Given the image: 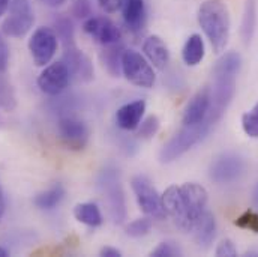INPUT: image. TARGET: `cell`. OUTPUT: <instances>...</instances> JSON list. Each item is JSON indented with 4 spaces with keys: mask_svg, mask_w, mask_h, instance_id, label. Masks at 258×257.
<instances>
[{
    "mask_svg": "<svg viewBox=\"0 0 258 257\" xmlns=\"http://www.w3.org/2000/svg\"><path fill=\"white\" fill-rule=\"evenodd\" d=\"M57 132L60 141L71 150H83L89 141L87 125L75 116L60 118L57 124Z\"/></svg>",
    "mask_w": 258,
    "mask_h": 257,
    "instance_id": "4fadbf2b",
    "label": "cell"
},
{
    "mask_svg": "<svg viewBox=\"0 0 258 257\" xmlns=\"http://www.w3.org/2000/svg\"><path fill=\"white\" fill-rule=\"evenodd\" d=\"M144 112H146L144 99H137V101L128 102L116 112V124L120 129L134 131L138 128L140 122L143 121Z\"/></svg>",
    "mask_w": 258,
    "mask_h": 257,
    "instance_id": "e0dca14e",
    "label": "cell"
},
{
    "mask_svg": "<svg viewBox=\"0 0 258 257\" xmlns=\"http://www.w3.org/2000/svg\"><path fill=\"white\" fill-rule=\"evenodd\" d=\"M198 24L209 39L213 52H224L228 44L231 30L230 12L227 5L222 0L203 2L198 9Z\"/></svg>",
    "mask_w": 258,
    "mask_h": 257,
    "instance_id": "3957f363",
    "label": "cell"
},
{
    "mask_svg": "<svg viewBox=\"0 0 258 257\" xmlns=\"http://www.w3.org/2000/svg\"><path fill=\"white\" fill-rule=\"evenodd\" d=\"M152 229V220L150 217H144V218H138L132 223H129L126 226V235L131 238H143L146 235H149Z\"/></svg>",
    "mask_w": 258,
    "mask_h": 257,
    "instance_id": "83f0119b",
    "label": "cell"
},
{
    "mask_svg": "<svg viewBox=\"0 0 258 257\" xmlns=\"http://www.w3.org/2000/svg\"><path fill=\"white\" fill-rule=\"evenodd\" d=\"M72 14L77 18H89V17H92V5H90V0H74Z\"/></svg>",
    "mask_w": 258,
    "mask_h": 257,
    "instance_id": "1f68e13d",
    "label": "cell"
},
{
    "mask_svg": "<svg viewBox=\"0 0 258 257\" xmlns=\"http://www.w3.org/2000/svg\"><path fill=\"white\" fill-rule=\"evenodd\" d=\"M210 110V89H200L188 102L183 112V125H195L207 121Z\"/></svg>",
    "mask_w": 258,
    "mask_h": 257,
    "instance_id": "9a60e30c",
    "label": "cell"
},
{
    "mask_svg": "<svg viewBox=\"0 0 258 257\" xmlns=\"http://www.w3.org/2000/svg\"><path fill=\"white\" fill-rule=\"evenodd\" d=\"M150 256L153 257H176L182 256V250L177 244L174 242H161L152 253Z\"/></svg>",
    "mask_w": 258,
    "mask_h": 257,
    "instance_id": "4dcf8cb0",
    "label": "cell"
},
{
    "mask_svg": "<svg viewBox=\"0 0 258 257\" xmlns=\"http://www.w3.org/2000/svg\"><path fill=\"white\" fill-rule=\"evenodd\" d=\"M74 217L89 227H99L104 221L102 214L95 203H78L74 208Z\"/></svg>",
    "mask_w": 258,
    "mask_h": 257,
    "instance_id": "7402d4cb",
    "label": "cell"
},
{
    "mask_svg": "<svg viewBox=\"0 0 258 257\" xmlns=\"http://www.w3.org/2000/svg\"><path fill=\"white\" fill-rule=\"evenodd\" d=\"M99 254L102 257H120L122 256V253L117 250V248H113V247H104L101 251H99Z\"/></svg>",
    "mask_w": 258,
    "mask_h": 257,
    "instance_id": "d590c367",
    "label": "cell"
},
{
    "mask_svg": "<svg viewBox=\"0 0 258 257\" xmlns=\"http://www.w3.org/2000/svg\"><path fill=\"white\" fill-rule=\"evenodd\" d=\"M98 3H99L101 9L105 11L107 14H114L122 6V0H98Z\"/></svg>",
    "mask_w": 258,
    "mask_h": 257,
    "instance_id": "e575fe53",
    "label": "cell"
},
{
    "mask_svg": "<svg viewBox=\"0 0 258 257\" xmlns=\"http://www.w3.org/2000/svg\"><path fill=\"white\" fill-rule=\"evenodd\" d=\"M213 128V125L209 121H204L201 124L195 125H183L179 129L161 149L159 160L161 163H173L182 155H185L192 146L200 143L209 131Z\"/></svg>",
    "mask_w": 258,
    "mask_h": 257,
    "instance_id": "277c9868",
    "label": "cell"
},
{
    "mask_svg": "<svg viewBox=\"0 0 258 257\" xmlns=\"http://www.w3.org/2000/svg\"><path fill=\"white\" fill-rule=\"evenodd\" d=\"M59 38L51 27H38L29 39V52L36 66H47L54 58Z\"/></svg>",
    "mask_w": 258,
    "mask_h": 257,
    "instance_id": "ba28073f",
    "label": "cell"
},
{
    "mask_svg": "<svg viewBox=\"0 0 258 257\" xmlns=\"http://www.w3.org/2000/svg\"><path fill=\"white\" fill-rule=\"evenodd\" d=\"M98 185L107 198L113 221L119 224L123 223V220L126 218V203L119 170L114 167H105L98 178Z\"/></svg>",
    "mask_w": 258,
    "mask_h": 257,
    "instance_id": "5b68a950",
    "label": "cell"
},
{
    "mask_svg": "<svg viewBox=\"0 0 258 257\" xmlns=\"http://www.w3.org/2000/svg\"><path fill=\"white\" fill-rule=\"evenodd\" d=\"M234 224L239 227V229H243V230H249V232H254L258 235V212L252 211V209H248L245 211L243 214H240Z\"/></svg>",
    "mask_w": 258,
    "mask_h": 257,
    "instance_id": "f1b7e54d",
    "label": "cell"
},
{
    "mask_svg": "<svg viewBox=\"0 0 258 257\" xmlns=\"http://www.w3.org/2000/svg\"><path fill=\"white\" fill-rule=\"evenodd\" d=\"M120 11L126 27L132 33L143 32L147 20L146 0H122Z\"/></svg>",
    "mask_w": 258,
    "mask_h": 257,
    "instance_id": "2e32d148",
    "label": "cell"
},
{
    "mask_svg": "<svg viewBox=\"0 0 258 257\" xmlns=\"http://www.w3.org/2000/svg\"><path fill=\"white\" fill-rule=\"evenodd\" d=\"M182 59L188 66H195L204 59V41L201 35L194 33L186 39L182 48Z\"/></svg>",
    "mask_w": 258,
    "mask_h": 257,
    "instance_id": "44dd1931",
    "label": "cell"
},
{
    "mask_svg": "<svg viewBox=\"0 0 258 257\" xmlns=\"http://www.w3.org/2000/svg\"><path fill=\"white\" fill-rule=\"evenodd\" d=\"M8 256H9L8 250H5L3 247H0V257H8Z\"/></svg>",
    "mask_w": 258,
    "mask_h": 257,
    "instance_id": "60d3db41",
    "label": "cell"
},
{
    "mask_svg": "<svg viewBox=\"0 0 258 257\" xmlns=\"http://www.w3.org/2000/svg\"><path fill=\"white\" fill-rule=\"evenodd\" d=\"M122 74L129 83L140 87L155 84V72L150 64L135 50H125L122 56Z\"/></svg>",
    "mask_w": 258,
    "mask_h": 257,
    "instance_id": "9c48e42d",
    "label": "cell"
},
{
    "mask_svg": "<svg viewBox=\"0 0 258 257\" xmlns=\"http://www.w3.org/2000/svg\"><path fill=\"white\" fill-rule=\"evenodd\" d=\"M64 198V188L62 185H54L42 193L36 194L35 198H33V203L36 208L39 209H44V211H50V209H54L57 208L62 200Z\"/></svg>",
    "mask_w": 258,
    "mask_h": 257,
    "instance_id": "cb8c5ba5",
    "label": "cell"
},
{
    "mask_svg": "<svg viewBox=\"0 0 258 257\" xmlns=\"http://www.w3.org/2000/svg\"><path fill=\"white\" fill-rule=\"evenodd\" d=\"M242 128L245 134L251 138H258V102L252 107L251 112L243 113L242 116Z\"/></svg>",
    "mask_w": 258,
    "mask_h": 257,
    "instance_id": "4316f807",
    "label": "cell"
},
{
    "mask_svg": "<svg viewBox=\"0 0 258 257\" xmlns=\"http://www.w3.org/2000/svg\"><path fill=\"white\" fill-rule=\"evenodd\" d=\"M257 27V0H245L243 15L240 23V38L245 45H249Z\"/></svg>",
    "mask_w": 258,
    "mask_h": 257,
    "instance_id": "ffe728a7",
    "label": "cell"
},
{
    "mask_svg": "<svg viewBox=\"0 0 258 257\" xmlns=\"http://www.w3.org/2000/svg\"><path fill=\"white\" fill-rule=\"evenodd\" d=\"M71 81L68 66L60 61L47 65L38 77V87L48 96H59Z\"/></svg>",
    "mask_w": 258,
    "mask_h": 257,
    "instance_id": "7c38bea8",
    "label": "cell"
},
{
    "mask_svg": "<svg viewBox=\"0 0 258 257\" xmlns=\"http://www.w3.org/2000/svg\"><path fill=\"white\" fill-rule=\"evenodd\" d=\"M57 38L62 39L63 45H71L75 44L74 42V24L68 17H60L59 20H56V30Z\"/></svg>",
    "mask_w": 258,
    "mask_h": 257,
    "instance_id": "d4e9b609",
    "label": "cell"
},
{
    "mask_svg": "<svg viewBox=\"0 0 258 257\" xmlns=\"http://www.w3.org/2000/svg\"><path fill=\"white\" fill-rule=\"evenodd\" d=\"M242 66L237 52L225 53L213 68V86L210 89V110L207 121L215 127L225 115L236 93V77Z\"/></svg>",
    "mask_w": 258,
    "mask_h": 257,
    "instance_id": "7a4b0ae2",
    "label": "cell"
},
{
    "mask_svg": "<svg viewBox=\"0 0 258 257\" xmlns=\"http://www.w3.org/2000/svg\"><path fill=\"white\" fill-rule=\"evenodd\" d=\"M209 194L204 187L195 182H186L180 187L171 185L162 194V206L165 214L174 224L192 233L197 221L207 211Z\"/></svg>",
    "mask_w": 258,
    "mask_h": 257,
    "instance_id": "6da1fadb",
    "label": "cell"
},
{
    "mask_svg": "<svg viewBox=\"0 0 258 257\" xmlns=\"http://www.w3.org/2000/svg\"><path fill=\"white\" fill-rule=\"evenodd\" d=\"M48 6H51V8H59V6H62L63 3H66V0H44Z\"/></svg>",
    "mask_w": 258,
    "mask_h": 257,
    "instance_id": "74e56055",
    "label": "cell"
},
{
    "mask_svg": "<svg viewBox=\"0 0 258 257\" xmlns=\"http://www.w3.org/2000/svg\"><path fill=\"white\" fill-rule=\"evenodd\" d=\"M138 131H137V135L138 137H141V138H152L156 132H158V129H159V119L156 118V116H147L144 121H141L140 122V125H138Z\"/></svg>",
    "mask_w": 258,
    "mask_h": 257,
    "instance_id": "f546056e",
    "label": "cell"
},
{
    "mask_svg": "<svg viewBox=\"0 0 258 257\" xmlns=\"http://www.w3.org/2000/svg\"><path fill=\"white\" fill-rule=\"evenodd\" d=\"M15 104H17V99H15V92L12 86L9 84L6 78L0 75V109L12 110Z\"/></svg>",
    "mask_w": 258,
    "mask_h": 257,
    "instance_id": "484cf974",
    "label": "cell"
},
{
    "mask_svg": "<svg viewBox=\"0 0 258 257\" xmlns=\"http://www.w3.org/2000/svg\"><path fill=\"white\" fill-rule=\"evenodd\" d=\"M9 64V47L6 41L0 36V74H3Z\"/></svg>",
    "mask_w": 258,
    "mask_h": 257,
    "instance_id": "836d02e7",
    "label": "cell"
},
{
    "mask_svg": "<svg viewBox=\"0 0 258 257\" xmlns=\"http://www.w3.org/2000/svg\"><path fill=\"white\" fill-rule=\"evenodd\" d=\"M9 3H11V0H0V18L8 12Z\"/></svg>",
    "mask_w": 258,
    "mask_h": 257,
    "instance_id": "8d00e7d4",
    "label": "cell"
},
{
    "mask_svg": "<svg viewBox=\"0 0 258 257\" xmlns=\"http://www.w3.org/2000/svg\"><path fill=\"white\" fill-rule=\"evenodd\" d=\"M35 23V12L29 0H11L8 15L2 23V32L9 38L26 36Z\"/></svg>",
    "mask_w": 258,
    "mask_h": 257,
    "instance_id": "8992f818",
    "label": "cell"
},
{
    "mask_svg": "<svg viewBox=\"0 0 258 257\" xmlns=\"http://www.w3.org/2000/svg\"><path fill=\"white\" fill-rule=\"evenodd\" d=\"M125 48L120 45V42L113 44V45H105V50L101 55L102 64L105 69L110 72L113 77H119L122 74V56H123Z\"/></svg>",
    "mask_w": 258,
    "mask_h": 257,
    "instance_id": "603a6c76",
    "label": "cell"
},
{
    "mask_svg": "<svg viewBox=\"0 0 258 257\" xmlns=\"http://www.w3.org/2000/svg\"><path fill=\"white\" fill-rule=\"evenodd\" d=\"M215 254L219 257H236L237 256V248H236V245H234V242L231 239H224L216 247Z\"/></svg>",
    "mask_w": 258,
    "mask_h": 257,
    "instance_id": "d6a6232c",
    "label": "cell"
},
{
    "mask_svg": "<svg viewBox=\"0 0 258 257\" xmlns=\"http://www.w3.org/2000/svg\"><path fill=\"white\" fill-rule=\"evenodd\" d=\"M131 187L135 194L140 209L150 218L164 220L167 217L162 206V195L153 187L152 181L144 175H137L131 179Z\"/></svg>",
    "mask_w": 258,
    "mask_h": 257,
    "instance_id": "52a82bcc",
    "label": "cell"
},
{
    "mask_svg": "<svg viewBox=\"0 0 258 257\" xmlns=\"http://www.w3.org/2000/svg\"><path fill=\"white\" fill-rule=\"evenodd\" d=\"M5 212V195H3V190L0 187V217L3 215Z\"/></svg>",
    "mask_w": 258,
    "mask_h": 257,
    "instance_id": "f35d334b",
    "label": "cell"
},
{
    "mask_svg": "<svg viewBox=\"0 0 258 257\" xmlns=\"http://www.w3.org/2000/svg\"><path fill=\"white\" fill-rule=\"evenodd\" d=\"M83 30L87 36H90L95 42L101 44V45H113L120 42L122 39V30L119 29V26L107 18V17H89L84 20L83 23Z\"/></svg>",
    "mask_w": 258,
    "mask_h": 257,
    "instance_id": "8fae6325",
    "label": "cell"
},
{
    "mask_svg": "<svg viewBox=\"0 0 258 257\" xmlns=\"http://www.w3.org/2000/svg\"><path fill=\"white\" fill-rule=\"evenodd\" d=\"M192 233L195 242L203 248H207L213 242V239L216 236V220L210 211H206L201 215V218L197 221V224L194 227Z\"/></svg>",
    "mask_w": 258,
    "mask_h": 257,
    "instance_id": "d6986e66",
    "label": "cell"
},
{
    "mask_svg": "<svg viewBox=\"0 0 258 257\" xmlns=\"http://www.w3.org/2000/svg\"><path fill=\"white\" fill-rule=\"evenodd\" d=\"M245 172V161L236 153H221L218 155L209 169V176L215 184L227 185L237 179Z\"/></svg>",
    "mask_w": 258,
    "mask_h": 257,
    "instance_id": "30bf717a",
    "label": "cell"
},
{
    "mask_svg": "<svg viewBox=\"0 0 258 257\" xmlns=\"http://www.w3.org/2000/svg\"><path fill=\"white\" fill-rule=\"evenodd\" d=\"M252 201H254V204L258 208V184L254 187V191H252Z\"/></svg>",
    "mask_w": 258,
    "mask_h": 257,
    "instance_id": "ab89813d",
    "label": "cell"
},
{
    "mask_svg": "<svg viewBox=\"0 0 258 257\" xmlns=\"http://www.w3.org/2000/svg\"><path fill=\"white\" fill-rule=\"evenodd\" d=\"M62 62L68 66L71 78H75V80L84 81V83L93 80L95 68H93L92 61L75 44L64 47Z\"/></svg>",
    "mask_w": 258,
    "mask_h": 257,
    "instance_id": "5bb4252c",
    "label": "cell"
},
{
    "mask_svg": "<svg viewBox=\"0 0 258 257\" xmlns=\"http://www.w3.org/2000/svg\"><path fill=\"white\" fill-rule=\"evenodd\" d=\"M143 52L150 61V64H153V66L158 69H164L170 64V50L164 39L158 35H150L144 39Z\"/></svg>",
    "mask_w": 258,
    "mask_h": 257,
    "instance_id": "ac0fdd59",
    "label": "cell"
}]
</instances>
